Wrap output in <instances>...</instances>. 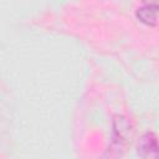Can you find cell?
I'll return each instance as SVG.
<instances>
[{
    "instance_id": "6da1fadb",
    "label": "cell",
    "mask_w": 159,
    "mask_h": 159,
    "mask_svg": "<svg viewBox=\"0 0 159 159\" xmlns=\"http://www.w3.org/2000/svg\"><path fill=\"white\" fill-rule=\"evenodd\" d=\"M132 135L130 122L120 114L113 117L112 122V142L106 150L104 159H119L127 147V143Z\"/></svg>"
},
{
    "instance_id": "7a4b0ae2",
    "label": "cell",
    "mask_w": 159,
    "mask_h": 159,
    "mask_svg": "<svg viewBox=\"0 0 159 159\" xmlns=\"http://www.w3.org/2000/svg\"><path fill=\"white\" fill-rule=\"evenodd\" d=\"M138 154L143 159H158L157 135L153 132H147L142 135L138 143Z\"/></svg>"
},
{
    "instance_id": "3957f363",
    "label": "cell",
    "mask_w": 159,
    "mask_h": 159,
    "mask_svg": "<svg viewBox=\"0 0 159 159\" xmlns=\"http://www.w3.org/2000/svg\"><path fill=\"white\" fill-rule=\"evenodd\" d=\"M135 16L140 22H143L148 26H157V24H158V5L157 4H144L137 9Z\"/></svg>"
}]
</instances>
